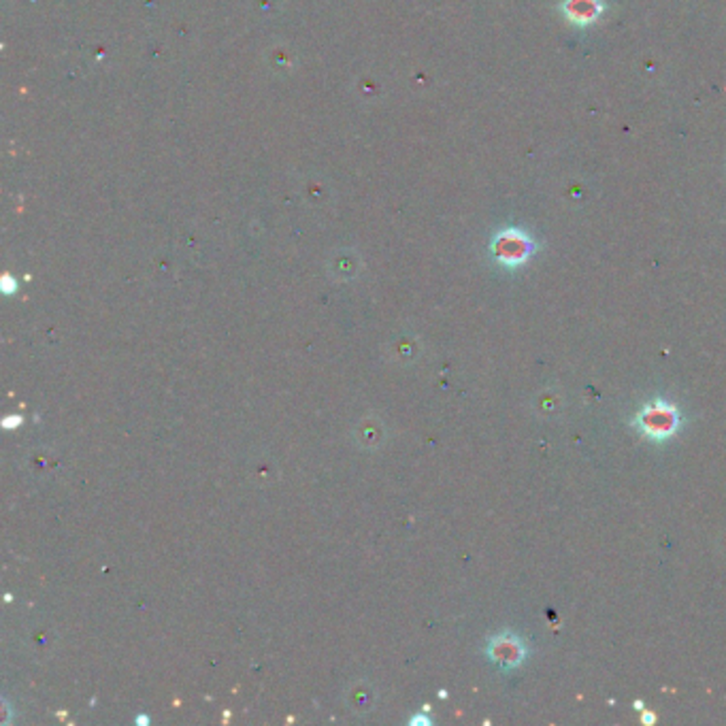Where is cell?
<instances>
[{
  "mask_svg": "<svg viewBox=\"0 0 726 726\" xmlns=\"http://www.w3.org/2000/svg\"><path fill=\"white\" fill-rule=\"evenodd\" d=\"M532 249H535V243H532L522 230L516 228L500 233L492 243L494 258H497L503 267L510 268L524 265V262L531 258Z\"/></svg>",
  "mask_w": 726,
  "mask_h": 726,
  "instance_id": "7a4b0ae2",
  "label": "cell"
},
{
  "mask_svg": "<svg viewBox=\"0 0 726 726\" xmlns=\"http://www.w3.org/2000/svg\"><path fill=\"white\" fill-rule=\"evenodd\" d=\"M635 426L650 441H669L682 426V414L676 405L665 398H652L641 405L635 416Z\"/></svg>",
  "mask_w": 726,
  "mask_h": 726,
  "instance_id": "6da1fadb",
  "label": "cell"
},
{
  "mask_svg": "<svg viewBox=\"0 0 726 726\" xmlns=\"http://www.w3.org/2000/svg\"><path fill=\"white\" fill-rule=\"evenodd\" d=\"M644 722H647V724L654 722V716H652V714H646V716H644Z\"/></svg>",
  "mask_w": 726,
  "mask_h": 726,
  "instance_id": "5b68a950",
  "label": "cell"
},
{
  "mask_svg": "<svg viewBox=\"0 0 726 726\" xmlns=\"http://www.w3.org/2000/svg\"><path fill=\"white\" fill-rule=\"evenodd\" d=\"M526 654H529V650H526L524 641L511 633L499 635L488 644V657L500 669H516V667L524 663Z\"/></svg>",
  "mask_w": 726,
  "mask_h": 726,
  "instance_id": "3957f363",
  "label": "cell"
},
{
  "mask_svg": "<svg viewBox=\"0 0 726 726\" xmlns=\"http://www.w3.org/2000/svg\"><path fill=\"white\" fill-rule=\"evenodd\" d=\"M564 9H567L569 19L588 24L599 17L603 6L599 0H567V3H564Z\"/></svg>",
  "mask_w": 726,
  "mask_h": 726,
  "instance_id": "277c9868",
  "label": "cell"
}]
</instances>
